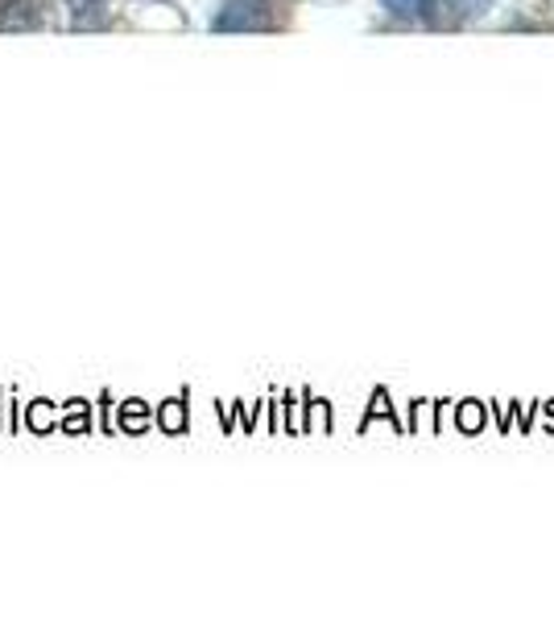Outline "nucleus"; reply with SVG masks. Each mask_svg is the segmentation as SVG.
<instances>
[{
    "label": "nucleus",
    "instance_id": "3",
    "mask_svg": "<svg viewBox=\"0 0 554 619\" xmlns=\"http://www.w3.org/2000/svg\"><path fill=\"white\" fill-rule=\"evenodd\" d=\"M423 4L426 0H380V9L397 21H414V17H423Z\"/></svg>",
    "mask_w": 554,
    "mask_h": 619
},
{
    "label": "nucleus",
    "instance_id": "1",
    "mask_svg": "<svg viewBox=\"0 0 554 619\" xmlns=\"http://www.w3.org/2000/svg\"><path fill=\"white\" fill-rule=\"evenodd\" d=\"M269 0H224V9L216 17L219 33H245V29H269Z\"/></svg>",
    "mask_w": 554,
    "mask_h": 619
},
{
    "label": "nucleus",
    "instance_id": "2",
    "mask_svg": "<svg viewBox=\"0 0 554 619\" xmlns=\"http://www.w3.org/2000/svg\"><path fill=\"white\" fill-rule=\"evenodd\" d=\"M42 0H9L4 13H0V29H33L42 21Z\"/></svg>",
    "mask_w": 554,
    "mask_h": 619
},
{
    "label": "nucleus",
    "instance_id": "4",
    "mask_svg": "<svg viewBox=\"0 0 554 619\" xmlns=\"http://www.w3.org/2000/svg\"><path fill=\"white\" fill-rule=\"evenodd\" d=\"M91 4H96V0H71V9H75V13H83V9H91Z\"/></svg>",
    "mask_w": 554,
    "mask_h": 619
}]
</instances>
